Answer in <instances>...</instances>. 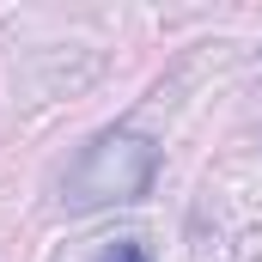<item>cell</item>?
<instances>
[{"label":"cell","mask_w":262,"mask_h":262,"mask_svg":"<svg viewBox=\"0 0 262 262\" xmlns=\"http://www.w3.org/2000/svg\"><path fill=\"white\" fill-rule=\"evenodd\" d=\"M159 177V146L134 128H110L98 134L79 165L67 171L61 183V201L67 207H110V201H140Z\"/></svg>","instance_id":"cell-1"},{"label":"cell","mask_w":262,"mask_h":262,"mask_svg":"<svg viewBox=\"0 0 262 262\" xmlns=\"http://www.w3.org/2000/svg\"><path fill=\"white\" fill-rule=\"evenodd\" d=\"M98 262H152V250L140 244V238H116V244H104Z\"/></svg>","instance_id":"cell-2"}]
</instances>
